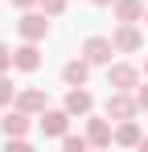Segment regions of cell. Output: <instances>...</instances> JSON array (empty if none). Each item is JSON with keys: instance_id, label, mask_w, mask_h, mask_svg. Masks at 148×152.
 <instances>
[{"instance_id": "obj_1", "label": "cell", "mask_w": 148, "mask_h": 152, "mask_svg": "<svg viewBox=\"0 0 148 152\" xmlns=\"http://www.w3.org/2000/svg\"><path fill=\"white\" fill-rule=\"evenodd\" d=\"M25 33H29V37H37V33H41V29H45V25H41V21H37V17H29V21H25Z\"/></svg>"}, {"instance_id": "obj_2", "label": "cell", "mask_w": 148, "mask_h": 152, "mask_svg": "<svg viewBox=\"0 0 148 152\" xmlns=\"http://www.w3.org/2000/svg\"><path fill=\"white\" fill-rule=\"evenodd\" d=\"M86 50H91V58H95V62H103V58H107V45H103V41H91Z\"/></svg>"}, {"instance_id": "obj_3", "label": "cell", "mask_w": 148, "mask_h": 152, "mask_svg": "<svg viewBox=\"0 0 148 152\" xmlns=\"http://www.w3.org/2000/svg\"><path fill=\"white\" fill-rule=\"evenodd\" d=\"M17 62L29 70V66H37V53H33V50H21V58H17Z\"/></svg>"}, {"instance_id": "obj_4", "label": "cell", "mask_w": 148, "mask_h": 152, "mask_svg": "<svg viewBox=\"0 0 148 152\" xmlns=\"http://www.w3.org/2000/svg\"><path fill=\"white\" fill-rule=\"evenodd\" d=\"M45 132H62V115H49V119H45Z\"/></svg>"}, {"instance_id": "obj_5", "label": "cell", "mask_w": 148, "mask_h": 152, "mask_svg": "<svg viewBox=\"0 0 148 152\" xmlns=\"http://www.w3.org/2000/svg\"><path fill=\"white\" fill-rule=\"evenodd\" d=\"M86 103H91V99H86V95H70V107H74V111H82Z\"/></svg>"}, {"instance_id": "obj_6", "label": "cell", "mask_w": 148, "mask_h": 152, "mask_svg": "<svg viewBox=\"0 0 148 152\" xmlns=\"http://www.w3.org/2000/svg\"><path fill=\"white\" fill-rule=\"evenodd\" d=\"M4 62H8V50H4V45H0V66H4Z\"/></svg>"}, {"instance_id": "obj_7", "label": "cell", "mask_w": 148, "mask_h": 152, "mask_svg": "<svg viewBox=\"0 0 148 152\" xmlns=\"http://www.w3.org/2000/svg\"><path fill=\"white\" fill-rule=\"evenodd\" d=\"M0 99H8V86H4V82H0Z\"/></svg>"}, {"instance_id": "obj_8", "label": "cell", "mask_w": 148, "mask_h": 152, "mask_svg": "<svg viewBox=\"0 0 148 152\" xmlns=\"http://www.w3.org/2000/svg\"><path fill=\"white\" fill-rule=\"evenodd\" d=\"M17 4H29V0H17Z\"/></svg>"}]
</instances>
